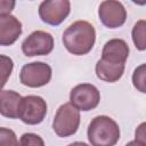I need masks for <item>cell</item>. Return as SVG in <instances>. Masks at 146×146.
I'll return each mask as SVG.
<instances>
[{"label": "cell", "mask_w": 146, "mask_h": 146, "mask_svg": "<svg viewBox=\"0 0 146 146\" xmlns=\"http://www.w3.org/2000/svg\"><path fill=\"white\" fill-rule=\"evenodd\" d=\"M95 41V27L87 21H76L72 23L63 33V43L66 50L75 56L88 54L94 48Z\"/></svg>", "instance_id": "obj_1"}, {"label": "cell", "mask_w": 146, "mask_h": 146, "mask_svg": "<svg viewBox=\"0 0 146 146\" xmlns=\"http://www.w3.org/2000/svg\"><path fill=\"white\" fill-rule=\"evenodd\" d=\"M87 136L91 146H115L120 139V128L112 117L98 115L89 123Z\"/></svg>", "instance_id": "obj_2"}, {"label": "cell", "mask_w": 146, "mask_h": 146, "mask_svg": "<svg viewBox=\"0 0 146 146\" xmlns=\"http://www.w3.org/2000/svg\"><path fill=\"white\" fill-rule=\"evenodd\" d=\"M80 125V112L70 103L60 105L52 121V129L58 137L74 135Z\"/></svg>", "instance_id": "obj_3"}, {"label": "cell", "mask_w": 146, "mask_h": 146, "mask_svg": "<svg viewBox=\"0 0 146 146\" xmlns=\"http://www.w3.org/2000/svg\"><path fill=\"white\" fill-rule=\"evenodd\" d=\"M47 114L46 100L35 95H29L22 97V102L18 110V119L29 125H35L41 123Z\"/></svg>", "instance_id": "obj_4"}, {"label": "cell", "mask_w": 146, "mask_h": 146, "mask_svg": "<svg viewBox=\"0 0 146 146\" xmlns=\"http://www.w3.org/2000/svg\"><path fill=\"white\" fill-rule=\"evenodd\" d=\"M52 75L50 65L43 62L25 64L19 72V81L30 88H40L49 83Z\"/></svg>", "instance_id": "obj_5"}, {"label": "cell", "mask_w": 146, "mask_h": 146, "mask_svg": "<svg viewBox=\"0 0 146 146\" xmlns=\"http://www.w3.org/2000/svg\"><path fill=\"white\" fill-rule=\"evenodd\" d=\"M99 102L100 92L91 83L78 84L70 92V104L78 111H91L98 106Z\"/></svg>", "instance_id": "obj_6"}, {"label": "cell", "mask_w": 146, "mask_h": 146, "mask_svg": "<svg viewBox=\"0 0 146 146\" xmlns=\"http://www.w3.org/2000/svg\"><path fill=\"white\" fill-rule=\"evenodd\" d=\"M54 49V38L50 33L41 30L33 31L22 43V51L27 57L46 56Z\"/></svg>", "instance_id": "obj_7"}, {"label": "cell", "mask_w": 146, "mask_h": 146, "mask_svg": "<svg viewBox=\"0 0 146 146\" xmlns=\"http://www.w3.org/2000/svg\"><path fill=\"white\" fill-rule=\"evenodd\" d=\"M71 11L68 0H47L39 6V16L46 24L57 26L63 23Z\"/></svg>", "instance_id": "obj_8"}, {"label": "cell", "mask_w": 146, "mask_h": 146, "mask_svg": "<svg viewBox=\"0 0 146 146\" xmlns=\"http://www.w3.org/2000/svg\"><path fill=\"white\" fill-rule=\"evenodd\" d=\"M98 16L103 25L108 29H116L125 23L127 10L120 1L106 0L99 5Z\"/></svg>", "instance_id": "obj_9"}, {"label": "cell", "mask_w": 146, "mask_h": 146, "mask_svg": "<svg viewBox=\"0 0 146 146\" xmlns=\"http://www.w3.org/2000/svg\"><path fill=\"white\" fill-rule=\"evenodd\" d=\"M129 46L122 39H111L102 50V60L112 65H125L129 57Z\"/></svg>", "instance_id": "obj_10"}, {"label": "cell", "mask_w": 146, "mask_h": 146, "mask_svg": "<svg viewBox=\"0 0 146 146\" xmlns=\"http://www.w3.org/2000/svg\"><path fill=\"white\" fill-rule=\"evenodd\" d=\"M22 34V23L13 15L0 16V46H11Z\"/></svg>", "instance_id": "obj_11"}, {"label": "cell", "mask_w": 146, "mask_h": 146, "mask_svg": "<svg viewBox=\"0 0 146 146\" xmlns=\"http://www.w3.org/2000/svg\"><path fill=\"white\" fill-rule=\"evenodd\" d=\"M22 96L14 90L0 91V114L8 119H17Z\"/></svg>", "instance_id": "obj_12"}, {"label": "cell", "mask_w": 146, "mask_h": 146, "mask_svg": "<svg viewBox=\"0 0 146 146\" xmlns=\"http://www.w3.org/2000/svg\"><path fill=\"white\" fill-rule=\"evenodd\" d=\"M124 67L125 65H112V64L105 63L102 59H99L96 63L95 71L99 80L113 83V82L119 81L122 78L124 73Z\"/></svg>", "instance_id": "obj_13"}, {"label": "cell", "mask_w": 146, "mask_h": 146, "mask_svg": "<svg viewBox=\"0 0 146 146\" xmlns=\"http://www.w3.org/2000/svg\"><path fill=\"white\" fill-rule=\"evenodd\" d=\"M145 29H146V22L144 19L138 21L132 27V41H133L136 48L140 51L146 49Z\"/></svg>", "instance_id": "obj_14"}, {"label": "cell", "mask_w": 146, "mask_h": 146, "mask_svg": "<svg viewBox=\"0 0 146 146\" xmlns=\"http://www.w3.org/2000/svg\"><path fill=\"white\" fill-rule=\"evenodd\" d=\"M14 68V62L6 55H0V91L6 86L8 79L11 75Z\"/></svg>", "instance_id": "obj_15"}, {"label": "cell", "mask_w": 146, "mask_h": 146, "mask_svg": "<svg viewBox=\"0 0 146 146\" xmlns=\"http://www.w3.org/2000/svg\"><path fill=\"white\" fill-rule=\"evenodd\" d=\"M145 68H146V65L141 64L140 66H138L135 70L133 74H132V82H133L135 88L138 89L143 94L146 92V89H145Z\"/></svg>", "instance_id": "obj_16"}, {"label": "cell", "mask_w": 146, "mask_h": 146, "mask_svg": "<svg viewBox=\"0 0 146 146\" xmlns=\"http://www.w3.org/2000/svg\"><path fill=\"white\" fill-rule=\"evenodd\" d=\"M18 146H44V141L39 135L26 132L21 136Z\"/></svg>", "instance_id": "obj_17"}, {"label": "cell", "mask_w": 146, "mask_h": 146, "mask_svg": "<svg viewBox=\"0 0 146 146\" xmlns=\"http://www.w3.org/2000/svg\"><path fill=\"white\" fill-rule=\"evenodd\" d=\"M0 146H18L16 133L11 129L0 127Z\"/></svg>", "instance_id": "obj_18"}, {"label": "cell", "mask_w": 146, "mask_h": 146, "mask_svg": "<svg viewBox=\"0 0 146 146\" xmlns=\"http://www.w3.org/2000/svg\"><path fill=\"white\" fill-rule=\"evenodd\" d=\"M16 2L13 0H0V16L10 15Z\"/></svg>", "instance_id": "obj_19"}, {"label": "cell", "mask_w": 146, "mask_h": 146, "mask_svg": "<svg viewBox=\"0 0 146 146\" xmlns=\"http://www.w3.org/2000/svg\"><path fill=\"white\" fill-rule=\"evenodd\" d=\"M145 127H146V123L143 122L137 129H136V133H135V139L137 140H140V141H145L146 143V133H145Z\"/></svg>", "instance_id": "obj_20"}, {"label": "cell", "mask_w": 146, "mask_h": 146, "mask_svg": "<svg viewBox=\"0 0 146 146\" xmlns=\"http://www.w3.org/2000/svg\"><path fill=\"white\" fill-rule=\"evenodd\" d=\"M125 146H146V143H145V141H140V140L135 139V140L128 143Z\"/></svg>", "instance_id": "obj_21"}, {"label": "cell", "mask_w": 146, "mask_h": 146, "mask_svg": "<svg viewBox=\"0 0 146 146\" xmlns=\"http://www.w3.org/2000/svg\"><path fill=\"white\" fill-rule=\"evenodd\" d=\"M67 146H89V145L83 143V141H74V143H72V144H70Z\"/></svg>", "instance_id": "obj_22"}]
</instances>
